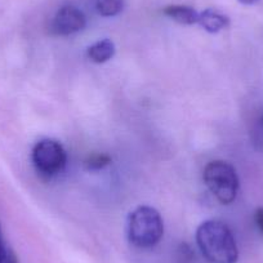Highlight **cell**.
<instances>
[{"label":"cell","instance_id":"6da1fadb","mask_svg":"<svg viewBox=\"0 0 263 263\" xmlns=\"http://www.w3.org/2000/svg\"><path fill=\"white\" fill-rule=\"evenodd\" d=\"M196 242L209 263H236L239 249L232 231L221 221H205L197 227Z\"/></svg>","mask_w":263,"mask_h":263},{"label":"cell","instance_id":"7a4b0ae2","mask_svg":"<svg viewBox=\"0 0 263 263\" xmlns=\"http://www.w3.org/2000/svg\"><path fill=\"white\" fill-rule=\"evenodd\" d=\"M126 235L132 245L141 249L154 248L164 235V221L153 206H138L130 212L126 222Z\"/></svg>","mask_w":263,"mask_h":263},{"label":"cell","instance_id":"3957f363","mask_svg":"<svg viewBox=\"0 0 263 263\" xmlns=\"http://www.w3.org/2000/svg\"><path fill=\"white\" fill-rule=\"evenodd\" d=\"M204 182L222 204H231L239 191V177L231 164L223 160L211 161L204 169Z\"/></svg>","mask_w":263,"mask_h":263},{"label":"cell","instance_id":"277c9868","mask_svg":"<svg viewBox=\"0 0 263 263\" xmlns=\"http://www.w3.org/2000/svg\"><path fill=\"white\" fill-rule=\"evenodd\" d=\"M31 159L35 169L40 176L53 177L65 169L67 163V154L58 141L44 138L34 146Z\"/></svg>","mask_w":263,"mask_h":263},{"label":"cell","instance_id":"5b68a950","mask_svg":"<svg viewBox=\"0 0 263 263\" xmlns=\"http://www.w3.org/2000/svg\"><path fill=\"white\" fill-rule=\"evenodd\" d=\"M85 25H87V18L79 8L74 6H63L53 17L49 31L58 36H67L82 31Z\"/></svg>","mask_w":263,"mask_h":263},{"label":"cell","instance_id":"8992f818","mask_svg":"<svg viewBox=\"0 0 263 263\" xmlns=\"http://www.w3.org/2000/svg\"><path fill=\"white\" fill-rule=\"evenodd\" d=\"M197 24L200 25L204 30L208 32H218L221 30L226 29L230 25V18L219 12L213 11V9H205V11L199 13V21Z\"/></svg>","mask_w":263,"mask_h":263},{"label":"cell","instance_id":"52a82bcc","mask_svg":"<svg viewBox=\"0 0 263 263\" xmlns=\"http://www.w3.org/2000/svg\"><path fill=\"white\" fill-rule=\"evenodd\" d=\"M163 13L173 21L182 25H194L199 21V13L196 9L189 6H168L164 8Z\"/></svg>","mask_w":263,"mask_h":263},{"label":"cell","instance_id":"ba28073f","mask_svg":"<svg viewBox=\"0 0 263 263\" xmlns=\"http://www.w3.org/2000/svg\"><path fill=\"white\" fill-rule=\"evenodd\" d=\"M87 54L89 60L95 63L107 62L115 54V44L108 39L98 40L97 43L88 48Z\"/></svg>","mask_w":263,"mask_h":263},{"label":"cell","instance_id":"9c48e42d","mask_svg":"<svg viewBox=\"0 0 263 263\" xmlns=\"http://www.w3.org/2000/svg\"><path fill=\"white\" fill-rule=\"evenodd\" d=\"M98 13L103 17L118 16L124 9V0H93Z\"/></svg>","mask_w":263,"mask_h":263},{"label":"cell","instance_id":"30bf717a","mask_svg":"<svg viewBox=\"0 0 263 263\" xmlns=\"http://www.w3.org/2000/svg\"><path fill=\"white\" fill-rule=\"evenodd\" d=\"M111 163V158L106 154H95L85 160V168L88 171H100Z\"/></svg>","mask_w":263,"mask_h":263},{"label":"cell","instance_id":"8fae6325","mask_svg":"<svg viewBox=\"0 0 263 263\" xmlns=\"http://www.w3.org/2000/svg\"><path fill=\"white\" fill-rule=\"evenodd\" d=\"M254 221L259 231L263 235V208H258L254 213Z\"/></svg>","mask_w":263,"mask_h":263},{"label":"cell","instance_id":"7c38bea8","mask_svg":"<svg viewBox=\"0 0 263 263\" xmlns=\"http://www.w3.org/2000/svg\"><path fill=\"white\" fill-rule=\"evenodd\" d=\"M0 263H18V259H17L16 254H14L13 250L8 249V253H7V255L4 257V259L2 260Z\"/></svg>","mask_w":263,"mask_h":263},{"label":"cell","instance_id":"4fadbf2b","mask_svg":"<svg viewBox=\"0 0 263 263\" xmlns=\"http://www.w3.org/2000/svg\"><path fill=\"white\" fill-rule=\"evenodd\" d=\"M257 136H258V140H259L260 142H263V111H262V114H260L259 120H258Z\"/></svg>","mask_w":263,"mask_h":263},{"label":"cell","instance_id":"5bb4252c","mask_svg":"<svg viewBox=\"0 0 263 263\" xmlns=\"http://www.w3.org/2000/svg\"><path fill=\"white\" fill-rule=\"evenodd\" d=\"M7 253H8V248L4 245L3 237H2V234H0V262L4 259V257L7 255Z\"/></svg>","mask_w":263,"mask_h":263},{"label":"cell","instance_id":"9a60e30c","mask_svg":"<svg viewBox=\"0 0 263 263\" xmlns=\"http://www.w3.org/2000/svg\"><path fill=\"white\" fill-rule=\"evenodd\" d=\"M237 2L241 4H244V6H253V4L258 3L259 0H237Z\"/></svg>","mask_w":263,"mask_h":263}]
</instances>
